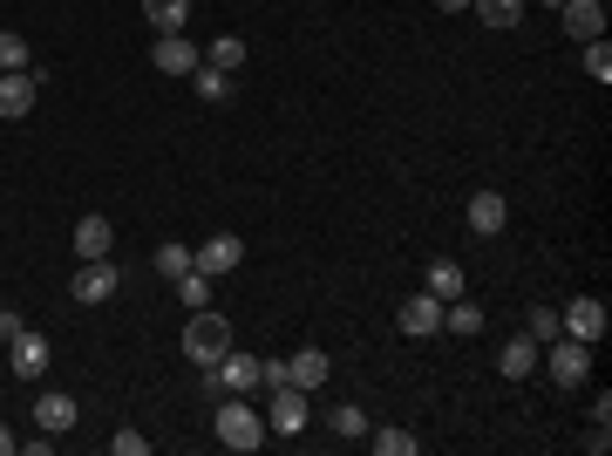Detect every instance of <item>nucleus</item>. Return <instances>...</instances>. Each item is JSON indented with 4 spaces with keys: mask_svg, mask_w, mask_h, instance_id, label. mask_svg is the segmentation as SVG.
Returning a JSON list of instances; mask_svg holds the SVG:
<instances>
[{
    "mask_svg": "<svg viewBox=\"0 0 612 456\" xmlns=\"http://www.w3.org/2000/svg\"><path fill=\"white\" fill-rule=\"evenodd\" d=\"M184 354H191L197 368H218L225 354H232V320L212 314V307H197V314H191V327H184Z\"/></svg>",
    "mask_w": 612,
    "mask_h": 456,
    "instance_id": "nucleus-1",
    "label": "nucleus"
},
{
    "mask_svg": "<svg viewBox=\"0 0 612 456\" xmlns=\"http://www.w3.org/2000/svg\"><path fill=\"white\" fill-rule=\"evenodd\" d=\"M218 443H225V449H239V456H252V449L266 443V416L252 409L245 395H232V402L218 409Z\"/></svg>",
    "mask_w": 612,
    "mask_h": 456,
    "instance_id": "nucleus-2",
    "label": "nucleus"
},
{
    "mask_svg": "<svg viewBox=\"0 0 612 456\" xmlns=\"http://www.w3.org/2000/svg\"><path fill=\"white\" fill-rule=\"evenodd\" d=\"M538 362L551 368V382H565V389H578L585 382V375H592V347H585V341H572V334H558L545 354H538Z\"/></svg>",
    "mask_w": 612,
    "mask_h": 456,
    "instance_id": "nucleus-3",
    "label": "nucleus"
},
{
    "mask_svg": "<svg viewBox=\"0 0 612 456\" xmlns=\"http://www.w3.org/2000/svg\"><path fill=\"white\" fill-rule=\"evenodd\" d=\"M558 334H572V341H585V347H599V341H605V300H599V293L572 300V307L558 314Z\"/></svg>",
    "mask_w": 612,
    "mask_h": 456,
    "instance_id": "nucleus-4",
    "label": "nucleus"
},
{
    "mask_svg": "<svg viewBox=\"0 0 612 456\" xmlns=\"http://www.w3.org/2000/svg\"><path fill=\"white\" fill-rule=\"evenodd\" d=\"M116 287H123V273H116L110 259H82V273L68 280V293L82 300V307H102V300H110Z\"/></svg>",
    "mask_w": 612,
    "mask_h": 456,
    "instance_id": "nucleus-5",
    "label": "nucleus"
},
{
    "mask_svg": "<svg viewBox=\"0 0 612 456\" xmlns=\"http://www.w3.org/2000/svg\"><path fill=\"white\" fill-rule=\"evenodd\" d=\"M191 266H197V273H239V266H245V239H239V232H212V239L191 252Z\"/></svg>",
    "mask_w": 612,
    "mask_h": 456,
    "instance_id": "nucleus-6",
    "label": "nucleus"
},
{
    "mask_svg": "<svg viewBox=\"0 0 612 456\" xmlns=\"http://www.w3.org/2000/svg\"><path fill=\"white\" fill-rule=\"evenodd\" d=\"M395 327H401L408 341H429V334H443V300H436V293H416V300H401Z\"/></svg>",
    "mask_w": 612,
    "mask_h": 456,
    "instance_id": "nucleus-7",
    "label": "nucleus"
},
{
    "mask_svg": "<svg viewBox=\"0 0 612 456\" xmlns=\"http://www.w3.org/2000/svg\"><path fill=\"white\" fill-rule=\"evenodd\" d=\"M212 389H225V395H252V389H266L259 382V354H225V362L212 368Z\"/></svg>",
    "mask_w": 612,
    "mask_h": 456,
    "instance_id": "nucleus-8",
    "label": "nucleus"
},
{
    "mask_svg": "<svg viewBox=\"0 0 612 456\" xmlns=\"http://www.w3.org/2000/svg\"><path fill=\"white\" fill-rule=\"evenodd\" d=\"M35 96H41V75H28V68H8V75H0V116H8V123L28 116Z\"/></svg>",
    "mask_w": 612,
    "mask_h": 456,
    "instance_id": "nucleus-9",
    "label": "nucleus"
},
{
    "mask_svg": "<svg viewBox=\"0 0 612 456\" xmlns=\"http://www.w3.org/2000/svg\"><path fill=\"white\" fill-rule=\"evenodd\" d=\"M266 429H279V436H299V429H306V389L279 382V389H272V416H266Z\"/></svg>",
    "mask_w": 612,
    "mask_h": 456,
    "instance_id": "nucleus-10",
    "label": "nucleus"
},
{
    "mask_svg": "<svg viewBox=\"0 0 612 456\" xmlns=\"http://www.w3.org/2000/svg\"><path fill=\"white\" fill-rule=\"evenodd\" d=\"M8 354H14V375H21V382H41V375H48V341L35 334V327H21V334L8 341Z\"/></svg>",
    "mask_w": 612,
    "mask_h": 456,
    "instance_id": "nucleus-11",
    "label": "nucleus"
},
{
    "mask_svg": "<svg viewBox=\"0 0 612 456\" xmlns=\"http://www.w3.org/2000/svg\"><path fill=\"white\" fill-rule=\"evenodd\" d=\"M463 225H470L476 239H497L503 225H510V205H503L497 191H476V198H470V212H463Z\"/></svg>",
    "mask_w": 612,
    "mask_h": 456,
    "instance_id": "nucleus-12",
    "label": "nucleus"
},
{
    "mask_svg": "<svg viewBox=\"0 0 612 456\" xmlns=\"http://www.w3.org/2000/svg\"><path fill=\"white\" fill-rule=\"evenodd\" d=\"M538 341L531 334H518V341H503V354H497V368H503V382H531V375H538Z\"/></svg>",
    "mask_w": 612,
    "mask_h": 456,
    "instance_id": "nucleus-13",
    "label": "nucleus"
},
{
    "mask_svg": "<svg viewBox=\"0 0 612 456\" xmlns=\"http://www.w3.org/2000/svg\"><path fill=\"white\" fill-rule=\"evenodd\" d=\"M75 416H82V402H75V395H62V389H48V395L35 402V422L48 429V436H62V429H75Z\"/></svg>",
    "mask_w": 612,
    "mask_h": 456,
    "instance_id": "nucleus-14",
    "label": "nucleus"
},
{
    "mask_svg": "<svg viewBox=\"0 0 612 456\" xmlns=\"http://www.w3.org/2000/svg\"><path fill=\"white\" fill-rule=\"evenodd\" d=\"M565 35L572 41H599L605 35V0H565Z\"/></svg>",
    "mask_w": 612,
    "mask_h": 456,
    "instance_id": "nucleus-15",
    "label": "nucleus"
},
{
    "mask_svg": "<svg viewBox=\"0 0 612 456\" xmlns=\"http://www.w3.org/2000/svg\"><path fill=\"white\" fill-rule=\"evenodd\" d=\"M286 382H293V389H306V395L327 389V347H299L293 362H286Z\"/></svg>",
    "mask_w": 612,
    "mask_h": 456,
    "instance_id": "nucleus-16",
    "label": "nucleus"
},
{
    "mask_svg": "<svg viewBox=\"0 0 612 456\" xmlns=\"http://www.w3.org/2000/svg\"><path fill=\"white\" fill-rule=\"evenodd\" d=\"M110 239H116V232H110V218H95V212H89L82 225H75V259H110Z\"/></svg>",
    "mask_w": 612,
    "mask_h": 456,
    "instance_id": "nucleus-17",
    "label": "nucleus"
},
{
    "mask_svg": "<svg viewBox=\"0 0 612 456\" xmlns=\"http://www.w3.org/2000/svg\"><path fill=\"white\" fill-rule=\"evenodd\" d=\"M422 293H436L443 307H449V300L470 293V280H463V266H456V259H436V266H429V280H422Z\"/></svg>",
    "mask_w": 612,
    "mask_h": 456,
    "instance_id": "nucleus-18",
    "label": "nucleus"
},
{
    "mask_svg": "<svg viewBox=\"0 0 612 456\" xmlns=\"http://www.w3.org/2000/svg\"><path fill=\"white\" fill-rule=\"evenodd\" d=\"M197 62H204V55H197L184 35H157V68H164V75H191Z\"/></svg>",
    "mask_w": 612,
    "mask_h": 456,
    "instance_id": "nucleus-19",
    "label": "nucleus"
},
{
    "mask_svg": "<svg viewBox=\"0 0 612 456\" xmlns=\"http://www.w3.org/2000/svg\"><path fill=\"white\" fill-rule=\"evenodd\" d=\"M143 21L157 35H184V21H191V0H143Z\"/></svg>",
    "mask_w": 612,
    "mask_h": 456,
    "instance_id": "nucleus-20",
    "label": "nucleus"
},
{
    "mask_svg": "<svg viewBox=\"0 0 612 456\" xmlns=\"http://www.w3.org/2000/svg\"><path fill=\"white\" fill-rule=\"evenodd\" d=\"M443 334H483V307L463 293V300H449L443 307Z\"/></svg>",
    "mask_w": 612,
    "mask_h": 456,
    "instance_id": "nucleus-21",
    "label": "nucleus"
},
{
    "mask_svg": "<svg viewBox=\"0 0 612 456\" xmlns=\"http://www.w3.org/2000/svg\"><path fill=\"white\" fill-rule=\"evenodd\" d=\"M191 89L204 96V103H225V96H232V75L212 68V62H197V68H191Z\"/></svg>",
    "mask_w": 612,
    "mask_h": 456,
    "instance_id": "nucleus-22",
    "label": "nucleus"
},
{
    "mask_svg": "<svg viewBox=\"0 0 612 456\" xmlns=\"http://www.w3.org/2000/svg\"><path fill=\"white\" fill-rule=\"evenodd\" d=\"M470 8L483 14V28H518L524 21V0H470Z\"/></svg>",
    "mask_w": 612,
    "mask_h": 456,
    "instance_id": "nucleus-23",
    "label": "nucleus"
},
{
    "mask_svg": "<svg viewBox=\"0 0 612 456\" xmlns=\"http://www.w3.org/2000/svg\"><path fill=\"white\" fill-rule=\"evenodd\" d=\"M327 429H334L341 443H361V436H368V409H354V402H341V409L327 416Z\"/></svg>",
    "mask_w": 612,
    "mask_h": 456,
    "instance_id": "nucleus-24",
    "label": "nucleus"
},
{
    "mask_svg": "<svg viewBox=\"0 0 612 456\" xmlns=\"http://www.w3.org/2000/svg\"><path fill=\"white\" fill-rule=\"evenodd\" d=\"M177 300H184L191 314H197V307H212V273H197V266H191V273H177Z\"/></svg>",
    "mask_w": 612,
    "mask_h": 456,
    "instance_id": "nucleus-25",
    "label": "nucleus"
},
{
    "mask_svg": "<svg viewBox=\"0 0 612 456\" xmlns=\"http://www.w3.org/2000/svg\"><path fill=\"white\" fill-rule=\"evenodd\" d=\"M204 62H212V68H225V75H232V68L245 62V41H239V35H218L212 48H204Z\"/></svg>",
    "mask_w": 612,
    "mask_h": 456,
    "instance_id": "nucleus-26",
    "label": "nucleus"
},
{
    "mask_svg": "<svg viewBox=\"0 0 612 456\" xmlns=\"http://www.w3.org/2000/svg\"><path fill=\"white\" fill-rule=\"evenodd\" d=\"M578 48H585V75L605 89V83H612V48H605V35H599V41H578Z\"/></svg>",
    "mask_w": 612,
    "mask_h": 456,
    "instance_id": "nucleus-27",
    "label": "nucleus"
},
{
    "mask_svg": "<svg viewBox=\"0 0 612 456\" xmlns=\"http://www.w3.org/2000/svg\"><path fill=\"white\" fill-rule=\"evenodd\" d=\"M368 436H374V429H368ZM374 449H381V456H416V449H422V436H408V429H381Z\"/></svg>",
    "mask_w": 612,
    "mask_h": 456,
    "instance_id": "nucleus-28",
    "label": "nucleus"
},
{
    "mask_svg": "<svg viewBox=\"0 0 612 456\" xmlns=\"http://www.w3.org/2000/svg\"><path fill=\"white\" fill-rule=\"evenodd\" d=\"M157 273H170V280H177V273H191V245L164 239V245H157Z\"/></svg>",
    "mask_w": 612,
    "mask_h": 456,
    "instance_id": "nucleus-29",
    "label": "nucleus"
},
{
    "mask_svg": "<svg viewBox=\"0 0 612 456\" xmlns=\"http://www.w3.org/2000/svg\"><path fill=\"white\" fill-rule=\"evenodd\" d=\"M524 334L538 341V347H551V341H558V314H551V307H531V320H524Z\"/></svg>",
    "mask_w": 612,
    "mask_h": 456,
    "instance_id": "nucleus-30",
    "label": "nucleus"
},
{
    "mask_svg": "<svg viewBox=\"0 0 612 456\" xmlns=\"http://www.w3.org/2000/svg\"><path fill=\"white\" fill-rule=\"evenodd\" d=\"M8 68H28V41H21V35H0V75H8Z\"/></svg>",
    "mask_w": 612,
    "mask_h": 456,
    "instance_id": "nucleus-31",
    "label": "nucleus"
},
{
    "mask_svg": "<svg viewBox=\"0 0 612 456\" xmlns=\"http://www.w3.org/2000/svg\"><path fill=\"white\" fill-rule=\"evenodd\" d=\"M110 449H116V456H150V436H143V429H116Z\"/></svg>",
    "mask_w": 612,
    "mask_h": 456,
    "instance_id": "nucleus-32",
    "label": "nucleus"
},
{
    "mask_svg": "<svg viewBox=\"0 0 612 456\" xmlns=\"http://www.w3.org/2000/svg\"><path fill=\"white\" fill-rule=\"evenodd\" d=\"M21 327H28V320H21L14 307H0V341H14V334H21Z\"/></svg>",
    "mask_w": 612,
    "mask_h": 456,
    "instance_id": "nucleus-33",
    "label": "nucleus"
},
{
    "mask_svg": "<svg viewBox=\"0 0 612 456\" xmlns=\"http://www.w3.org/2000/svg\"><path fill=\"white\" fill-rule=\"evenodd\" d=\"M436 8H443V14H463V8H470V0H436Z\"/></svg>",
    "mask_w": 612,
    "mask_h": 456,
    "instance_id": "nucleus-34",
    "label": "nucleus"
},
{
    "mask_svg": "<svg viewBox=\"0 0 612 456\" xmlns=\"http://www.w3.org/2000/svg\"><path fill=\"white\" fill-rule=\"evenodd\" d=\"M14 449V436H8V422H0V456H8Z\"/></svg>",
    "mask_w": 612,
    "mask_h": 456,
    "instance_id": "nucleus-35",
    "label": "nucleus"
},
{
    "mask_svg": "<svg viewBox=\"0 0 612 456\" xmlns=\"http://www.w3.org/2000/svg\"><path fill=\"white\" fill-rule=\"evenodd\" d=\"M545 8H565V0H545Z\"/></svg>",
    "mask_w": 612,
    "mask_h": 456,
    "instance_id": "nucleus-36",
    "label": "nucleus"
}]
</instances>
